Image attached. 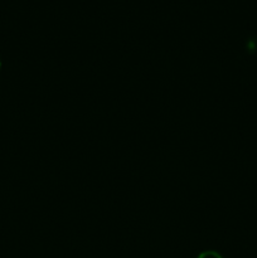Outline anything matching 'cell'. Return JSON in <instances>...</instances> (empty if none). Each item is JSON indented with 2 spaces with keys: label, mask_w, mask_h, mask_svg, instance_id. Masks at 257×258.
Here are the masks:
<instances>
[{
  "label": "cell",
  "mask_w": 257,
  "mask_h": 258,
  "mask_svg": "<svg viewBox=\"0 0 257 258\" xmlns=\"http://www.w3.org/2000/svg\"><path fill=\"white\" fill-rule=\"evenodd\" d=\"M197 258H223V257L216 251H204L202 252V253Z\"/></svg>",
  "instance_id": "obj_1"
},
{
  "label": "cell",
  "mask_w": 257,
  "mask_h": 258,
  "mask_svg": "<svg viewBox=\"0 0 257 258\" xmlns=\"http://www.w3.org/2000/svg\"><path fill=\"white\" fill-rule=\"evenodd\" d=\"M247 49L251 50V52H256V50H257V40L256 39L248 40V43H247Z\"/></svg>",
  "instance_id": "obj_2"
},
{
  "label": "cell",
  "mask_w": 257,
  "mask_h": 258,
  "mask_svg": "<svg viewBox=\"0 0 257 258\" xmlns=\"http://www.w3.org/2000/svg\"><path fill=\"white\" fill-rule=\"evenodd\" d=\"M0 67H2V62H0Z\"/></svg>",
  "instance_id": "obj_3"
}]
</instances>
